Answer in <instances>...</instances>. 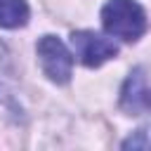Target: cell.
<instances>
[{
  "mask_svg": "<svg viewBox=\"0 0 151 151\" xmlns=\"http://www.w3.org/2000/svg\"><path fill=\"white\" fill-rule=\"evenodd\" d=\"M123 149L146 151V149H149V134H146V130H144V127H142V130H137V132H134V137H130V139H125V142H123Z\"/></svg>",
  "mask_w": 151,
  "mask_h": 151,
  "instance_id": "7",
  "label": "cell"
},
{
  "mask_svg": "<svg viewBox=\"0 0 151 151\" xmlns=\"http://www.w3.org/2000/svg\"><path fill=\"white\" fill-rule=\"evenodd\" d=\"M149 106H151V97H149L146 71H144V66H137L120 87V109L125 113L139 116V113H146Z\"/></svg>",
  "mask_w": 151,
  "mask_h": 151,
  "instance_id": "4",
  "label": "cell"
},
{
  "mask_svg": "<svg viewBox=\"0 0 151 151\" xmlns=\"http://www.w3.org/2000/svg\"><path fill=\"white\" fill-rule=\"evenodd\" d=\"M12 85H14V78H12V66H9L7 52L0 50V101L12 99Z\"/></svg>",
  "mask_w": 151,
  "mask_h": 151,
  "instance_id": "6",
  "label": "cell"
},
{
  "mask_svg": "<svg viewBox=\"0 0 151 151\" xmlns=\"http://www.w3.org/2000/svg\"><path fill=\"white\" fill-rule=\"evenodd\" d=\"M28 17L26 0H0V28H21L28 24Z\"/></svg>",
  "mask_w": 151,
  "mask_h": 151,
  "instance_id": "5",
  "label": "cell"
},
{
  "mask_svg": "<svg viewBox=\"0 0 151 151\" xmlns=\"http://www.w3.org/2000/svg\"><path fill=\"white\" fill-rule=\"evenodd\" d=\"M35 52H38V61H40L42 73L52 83L66 85L71 80L73 54L68 52V47L64 45L61 38H57V35H42L38 40V45H35Z\"/></svg>",
  "mask_w": 151,
  "mask_h": 151,
  "instance_id": "2",
  "label": "cell"
},
{
  "mask_svg": "<svg viewBox=\"0 0 151 151\" xmlns=\"http://www.w3.org/2000/svg\"><path fill=\"white\" fill-rule=\"evenodd\" d=\"M71 47H73L76 57L80 59V64L87 68H97L118 54V45L94 31H73Z\"/></svg>",
  "mask_w": 151,
  "mask_h": 151,
  "instance_id": "3",
  "label": "cell"
},
{
  "mask_svg": "<svg viewBox=\"0 0 151 151\" xmlns=\"http://www.w3.org/2000/svg\"><path fill=\"white\" fill-rule=\"evenodd\" d=\"M101 26L109 35L134 42L146 33V12L137 0H109L101 7Z\"/></svg>",
  "mask_w": 151,
  "mask_h": 151,
  "instance_id": "1",
  "label": "cell"
}]
</instances>
